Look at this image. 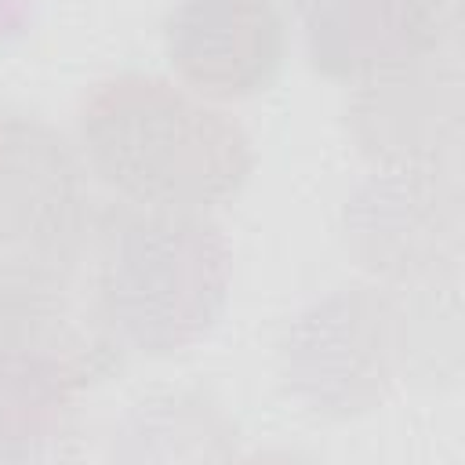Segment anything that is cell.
Returning <instances> with one entry per match:
<instances>
[{"instance_id":"obj_7","label":"cell","mask_w":465,"mask_h":465,"mask_svg":"<svg viewBox=\"0 0 465 465\" xmlns=\"http://www.w3.org/2000/svg\"><path fill=\"white\" fill-rule=\"evenodd\" d=\"M163 51L193 94L236 102L272 87L287 29L272 0H178L163 18Z\"/></svg>"},{"instance_id":"obj_3","label":"cell","mask_w":465,"mask_h":465,"mask_svg":"<svg viewBox=\"0 0 465 465\" xmlns=\"http://www.w3.org/2000/svg\"><path fill=\"white\" fill-rule=\"evenodd\" d=\"M436 291L443 287L352 283L305 305L280 341L287 392L320 418H360L381 407L421 356L418 331Z\"/></svg>"},{"instance_id":"obj_10","label":"cell","mask_w":465,"mask_h":465,"mask_svg":"<svg viewBox=\"0 0 465 465\" xmlns=\"http://www.w3.org/2000/svg\"><path fill=\"white\" fill-rule=\"evenodd\" d=\"M29 18V0H0V40L15 36Z\"/></svg>"},{"instance_id":"obj_6","label":"cell","mask_w":465,"mask_h":465,"mask_svg":"<svg viewBox=\"0 0 465 465\" xmlns=\"http://www.w3.org/2000/svg\"><path fill=\"white\" fill-rule=\"evenodd\" d=\"M349 131L378 167H447L461 145L458 47L352 84Z\"/></svg>"},{"instance_id":"obj_4","label":"cell","mask_w":465,"mask_h":465,"mask_svg":"<svg viewBox=\"0 0 465 465\" xmlns=\"http://www.w3.org/2000/svg\"><path fill=\"white\" fill-rule=\"evenodd\" d=\"M345 251L385 287L458 283L461 189L450 167H378L341 211Z\"/></svg>"},{"instance_id":"obj_1","label":"cell","mask_w":465,"mask_h":465,"mask_svg":"<svg viewBox=\"0 0 465 465\" xmlns=\"http://www.w3.org/2000/svg\"><path fill=\"white\" fill-rule=\"evenodd\" d=\"M76 131L87 167L131 207L211 211L232 200L254 171L240 120L145 73L94 84Z\"/></svg>"},{"instance_id":"obj_5","label":"cell","mask_w":465,"mask_h":465,"mask_svg":"<svg viewBox=\"0 0 465 465\" xmlns=\"http://www.w3.org/2000/svg\"><path fill=\"white\" fill-rule=\"evenodd\" d=\"M98 214L65 134L25 113H0V243L76 262L94 243Z\"/></svg>"},{"instance_id":"obj_8","label":"cell","mask_w":465,"mask_h":465,"mask_svg":"<svg viewBox=\"0 0 465 465\" xmlns=\"http://www.w3.org/2000/svg\"><path fill=\"white\" fill-rule=\"evenodd\" d=\"M302 25L309 65L338 84H363L454 44L443 0H309Z\"/></svg>"},{"instance_id":"obj_2","label":"cell","mask_w":465,"mask_h":465,"mask_svg":"<svg viewBox=\"0 0 465 465\" xmlns=\"http://www.w3.org/2000/svg\"><path fill=\"white\" fill-rule=\"evenodd\" d=\"M91 269L116 341L145 356H171L218 327L232 251L207 211L127 203L98 214Z\"/></svg>"},{"instance_id":"obj_11","label":"cell","mask_w":465,"mask_h":465,"mask_svg":"<svg viewBox=\"0 0 465 465\" xmlns=\"http://www.w3.org/2000/svg\"><path fill=\"white\" fill-rule=\"evenodd\" d=\"M291 4H298V7H305V4H309V0H291Z\"/></svg>"},{"instance_id":"obj_9","label":"cell","mask_w":465,"mask_h":465,"mask_svg":"<svg viewBox=\"0 0 465 465\" xmlns=\"http://www.w3.org/2000/svg\"><path fill=\"white\" fill-rule=\"evenodd\" d=\"M84 385L44 356L0 345V461L65 458Z\"/></svg>"}]
</instances>
